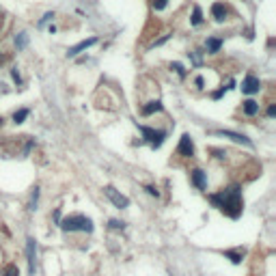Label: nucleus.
Returning a JSON list of instances; mask_svg holds the SVG:
<instances>
[{"mask_svg":"<svg viewBox=\"0 0 276 276\" xmlns=\"http://www.w3.org/2000/svg\"><path fill=\"white\" fill-rule=\"evenodd\" d=\"M209 201H212L214 207L225 212L229 218L237 220L242 216V188L240 186H231L216 194H209Z\"/></svg>","mask_w":276,"mask_h":276,"instance_id":"obj_1","label":"nucleus"},{"mask_svg":"<svg viewBox=\"0 0 276 276\" xmlns=\"http://www.w3.org/2000/svg\"><path fill=\"white\" fill-rule=\"evenodd\" d=\"M61 229L63 231H69V233H74V231H84V233H91L93 231V220L86 218L82 214H75V216H67V218H61Z\"/></svg>","mask_w":276,"mask_h":276,"instance_id":"obj_2","label":"nucleus"},{"mask_svg":"<svg viewBox=\"0 0 276 276\" xmlns=\"http://www.w3.org/2000/svg\"><path fill=\"white\" fill-rule=\"evenodd\" d=\"M138 132L143 134V138L151 145V149H160L162 143H164V138H166V132H164V129H153V127L138 125Z\"/></svg>","mask_w":276,"mask_h":276,"instance_id":"obj_3","label":"nucleus"},{"mask_svg":"<svg viewBox=\"0 0 276 276\" xmlns=\"http://www.w3.org/2000/svg\"><path fill=\"white\" fill-rule=\"evenodd\" d=\"M104 194L108 197V201H110L115 207H119V209H125V207H129V199L125 197V194H121L117 190V188H112V186H106L104 188Z\"/></svg>","mask_w":276,"mask_h":276,"instance_id":"obj_4","label":"nucleus"},{"mask_svg":"<svg viewBox=\"0 0 276 276\" xmlns=\"http://www.w3.org/2000/svg\"><path fill=\"white\" fill-rule=\"evenodd\" d=\"M26 261H28V274L35 276V270H37V242L28 237L26 240Z\"/></svg>","mask_w":276,"mask_h":276,"instance_id":"obj_5","label":"nucleus"},{"mask_svg":"<svg viewBox=\"0 0 276 276\" xmlns=\"http://www.w3.org/2000/svg\"><path fill=\"white\" fill-rule=\"evenodd\" d=\"M177 155H181V158H192L194 155V143H192L190 134H183L181 136L179 147H177Z\"/></svg>","mask_w":276,"mask_h":276,"instance_id":"obj_6","label":"nucleus"},{"mask_svg":"<svg viewBox=\"0 0 276 276\" xmlns=\"http://www.w3.org/2000/svg\"><path fill=\"white\" fill-rule=\"evenodd\" d=\"M216 136H223V138H231L233 143H242L246 145V147H252V140L244 136V134H237V132H231V129H218V132H214Z\"/></svg>","mask_w":276,"mask_h":276,"instance_id":"obj_7","label":"nucleus"},{"mask_svg":"<svg viewBox=\"0 0 276 276\" xmlns=\"http://www.w3.org/2000/svg\"><path fill=\"white\" fill-rule=\"evenodd\" d=\"M259 89H261V82H259V78H255L252 74H248L246 78H244V82H242V93L255 95V93H259Z\"/></svg>","mask_w":276,"mask_h":276,"instance_id":"obj_8","label":"nucleus"},{"mask_svg":"<svg viewBox=\"0 0 276 276\" xmlns=\"http://www.w3.org/2000/svg\"><path fill=\"white\" fill-rule=\"evenodd\" d=\"M97 43V37H89V39H84V41H80V43H75V46H72L67 50V56L69 58H74V56H78L80 52H84V50H89L91 46H95Z\"/></svg>","mask_w":276,"mask_h":276,"instance_id":"obj_9","label":"nucleus"},{"mask_svg":"<svg viewBox=\"0 0 276 276\" xmlns=\"http://www.w3.org/2000/svg\"><path fill=\"white\" fill-rule=\"evenodd\" d=\"M190 179H192V183L199 188V190H205V188H207V173L201 171V169H194L190 173Z\"/></svg>","mask_w":276,"mask_h":276,"instance_id":"obj_10","label":"nucleus"},{"mask_svg":"<svg viewBox=\"0 0 276 276\" xmlns=\"http://www.w3.org/2000/svg\"><path fill=\"white\" fill-rule=\"evenodd\" d=\"M242 112H244L246 117H255V115H259V104H257L255 100L242 101Z\"/></svg>","mask_w":276,"mask_h":276,"instance_id":"obj_11","label":"nucleus"},{"mask_svg":"<svg viewBox=\"0 0 276 276\" xmlns=\"http://www.w3.org/2000/svg\"><path fill=\"white\" fill-rule=\"evenodd\" d=\"M212 15L216 22H225L226 20V7L223 2H214L212 4Z\"/></svg>","mask_w":276,"mask_h":276,"instance_id":"obj_12","label":"nucleus"},{"mask_svg":"<svg viewBox=\"0 0 276 276\" xmlns=\"http://www.w3.org/2000/svg\"><path fill=\"white\" fill-rule=\"evenodd\" d=\"M205 48H207L209 54H218L220 48H223V39H218V37H207V41H205Z\"/></svg>","mask_w":276,"mask_h":276,"instance_id":"obj_13","label":"nucleus"},{"mask_svg":"<svg viewBox=\"0 0 276 276\" xmlns=\"http://www.w3.org/2000/svg\"><path fill=\"white\" fill-rule=\"evenodd\" d=\"M160 110H162V101L160 100H153V101H149V104H145L143 108H140V112H143L145 117L153 115V112H160Z\"/></svg>","mask_w":276,"mask_h":276,"instance_id":"obj_14","label":"nucleus"},{"mask_svg":"<svg viewBox=\"0 0 276 276\" xmlns=\"http://www.w3.org/2000/svg\"><path fill=\"white\" fill-rule=\"evenodd\" d=\"M15 46H18V50H26V46H28V35H26V32H18V35H15Z\"/></svg>","mask_w":276,"mask_h":276,"instance_id":"obj_15","label":"nucleus"},{"mask_svg":"<svg viewBox=\"0 0 276 276\" xmlns=\"http://www.w3.org/2000/svg\"><path fill=\"white\" fill-rule=\"evenodd\" d=\"M190 22H192V26L203 24V11H201V7H194V9H192V18H190Z\"/></svg>","mask_w":276,"mask_h":276,"instance_id":"obj_16","label":"nucleus"},{"mask_svg":"<svg viewBox=\"0 0 276 276\" xmlns=\"http://www.w3.org/2000/svg\"><path fill=\"white\" fill-rule=\"evenodd\" d=\"M28 115H30L28 108H22V110H18V112L13 115V121H15V123H24L26 119H28Z\"/></svg>","mask_w":276,"mask_h":276,"instance_id":"obj_17","label":"nucleus"},{"mask_svg":"<svg viewBox=\"0 0 276 276\" xmlns=\"http://www.w3.org/2000/svg\"><path fill=\"white\" fill-rule=\"evenodd\" d=\"M225 257H229L233 263H240V261H242V257H244V252H240V251H226V252H225Z\"/></svg>","mask_w":276,"mask_h":276,"instance_id":"obj_18","label":"nucleus"},{"mask_svg":"<svg viewBox=\"0 0 276 276\" xmlns=\"http://www.w3.org/2000/svg\"><path fill=\"white\" fill-rule=\"evenodd\" d=\"M37 201H39V188H32V194H30V203H28V209H37Z\"/></svg>","mask_w":276,"mask_h":276,"instance_id":"obj_19","label":"nucleus"},{"mask_svg":"<svg viewBox=\"0 0 276 276\" xmlns=\"http://www.w3.org/2000/svg\"><path fill=\"white\" fill-rule=\"evenodd\" d=\"M20 274V270H18V266H7V268H2V276H18Z\"/></svg>","mask_w":276,"mask_h":276,"instance_id":"obj_20","label":"nucleus"},{"mask_svg":"<svg viewBox=\"0 0 276 276\" xmlns=\"http://www.w3.org/2000/svg\"><path fill=\"white\" fill-rule=\"evenodd\" d=\"M171 69H175V72H177V75H179V78H186V69H183L179 63H173V65H171Z\"/></svg>","mask_w":276,"mask_h":276,"instance_id":"obj_21","label":"nucleus"},{"mask_svg":"<svg viewBox=\"0 0 276 276\" xmlns=\"http://www.w3.org/2000/svg\"><path fill=\"white\" fill-rule=\"evenodd\" d=\"M151 4H153V9H155V11H162V9L166 7V4H169V0H153Z\"/></svg>","mask_w":276,"mask_h":276,"instance_id":"obj_22","label":"nucleus"},{"mask_svg":"<svg viewBox=\"0 0 276 276\" xmlns=\"http://www.w3.org/2000/svg\"><path fill=\"white\" fill-rule=\"evenodd\" d=\"M108 226H110V229H125V223H121V220H110Z\"/></svg>","mask_w":276,"mask_h":276,"instance_id":"obj_23","label":"nucleus"},{"mask_svg":"<svg viewBox=\"0 0 276 276\" xmlns=\"http://www.w3.org/2000/svg\"><path fill=\"white\" fill-rule=\"evenodd\" d=\"M171 39V35H164V37H160V39H155L153 43H151V48H158V46H162V43H166Z\"/></svg>","mask_w":276,"mask_h":276,"instance_id":"obj_24","label":"nucleus"},{"mask_svg":"<svg viewBox=\"0 0 276 276\" xmlns=\"http://www.w3.org/2000/svg\"><path fill=\"white\" fill-rule=\"evenodd\" d=\"M11 78H13L18 84H22V75H20V72H18V67H13V69H11Z\"/></svg>","mask_w":276,"mask_h":276,"instance_id":"obj_25","label":"nucleus"},{"mask_svg":"<svg viewBox=\"0 0 276 276\" xmlns=\"http://www.w3.org/2000/svg\"><path fill=\"white\" fill-rule=\"evenodd\" d=\"M145 190H147L151 197H155V199L160 197V192H158V188H155V186H145Z\"/></svg>","mask_w":276,"mask_h":276,"instance_id":"obj_26","label":"nucleus"},{"mask_svg":"<svg viewBox=\"0 0 276 276\" xmlns=\"http://www.w3.org/2000/svg\"><path fill=\"white\" fill-rule=\"evenodd\" d=\"M190 58H192V63H194V65H201V54H199L197 50L190 52Z\"/></svg>","mask_w":276,"mask_h":276,"instance_id":"obj_27","label":"nucleus"},{"mask_svg":"<svg viewBox=\"0 0 276 276\" xmlns=\"http://www.w3.org/2000/svg\"><path fill=\"white\" fill-rule=\"evenodd\" d=\"M225 93H226V86H220V89H218V91H216V93H214L212 97H214V100H220V97H223Z\"/></svg>","mask_w":276,"mask_h":276,"instance_id":"obj_28","label":"nucleus"},{"mask_svg":"<svg viewBox=\"0 0 276 276\" xmlns=\"http://www.w3.org/2000/svg\"><path fill=\"white\" fill-rule=\"evenodd\" d=\"M54 18V13H46V15H43V18L39 20V26H43V24H48V22H50Z\"/></svg>","mask_w":276,"mask_h":276,"instance_id":"obj_29","label":"nucleus"},{"mask_svg":"<svg viewBox=\"0 0 276 276\" xmlns=\"http://www.w3.org/2000/svg\"><path fill=\"white\" fill-rule=\"evenodd\" d=\"M194 84H197L199 89H203V86H205V80L201 78V75H197V78H194Z\"/></svg>","mask_w":276,"mask_h":276,"instance_id":"obj_30","label":"nucleus"},{"mask_svg":"<svg viewBox=\"0 0 276 276\" xmlns=\"http://www.w3.org/2000/svg\"><path fill=\"white\" fill-rule=\"evenodd\" d=\"M274 115H276V106L272 104V106L268 108V117H274Z\"/></svg>","mask_w":276,"mask_h":276,"instance_id":"obj_31","label":"nucleus"},{"mask_svg":"<svg viewBox=\"0 0 276 276\" xmlns=\"http://www.w3.org/2000/svg\"><path fill=\"white\" fill-rule=\"evenodd\" d=\"M0 61H2V54H0Z\"/></svg>","mask_w":276,"mask_h":276,"instance_id":"obj_32","label":"nucleus"},{"mask_svg":"<svg viewBox=\"0 0 276 276\" xmlns=\"http://www.w3.org/2000/svg\"><path fill=\"white\" fill-rule=\"evenodd\" d=\"M171 276H173V274H171Z\"/></svg>","mask_w":276,"mask_h":276,"instance_id":"obj_33","label":"nucleus"}]
</instances>
